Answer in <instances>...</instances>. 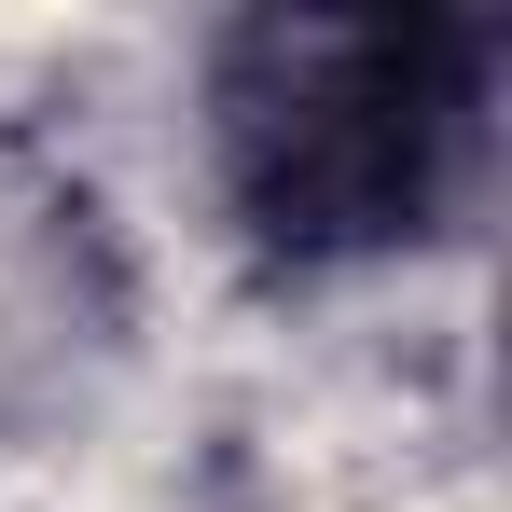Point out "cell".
Wrapping results in <instances>:
<instances>
[{
	"instance_id": "obj_1",
	"label": "cell",
	"mask_w": 512,
	"mask_h": 512,
	"mask_svg": "<svg viewBox=\"0 0 512 512\" xmlns=\"http://www.w3.org/2000/svg\"><path fill=\"white\" fill-rule=\"evenodd\" d=\"M471 125V28L443 14H263L222 56V167L277 250H388L443 208Z\"/></svg>"
}]
</instances>
